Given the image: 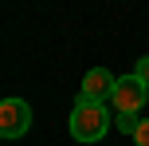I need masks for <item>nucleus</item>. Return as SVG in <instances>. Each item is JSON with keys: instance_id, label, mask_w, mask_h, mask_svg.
<instances>
[{"instance_id": "7", "label": "nucleus", "mask_w": 149, "mask_h": 146, "mask_svg": "<svg viewBox=\"0 0 149 146\" xmlns=\"http://www.w3.org/2000/svg\"><path fill=\"white\" fill-rule=\"evenodd\" d=\"M134 75H137V79H141V83L149 87V55H145V59H137V67H134Z\"/></svg>"}, {"instance_id": "4", "label": "nucleus", "mask_w": 149, "mask_h": 146, "mask_svg": "<svg viewBox=\"0 0 149 146\" xmlns=\"http://www.w3.org/2000/svg\"><path fill=\"white\" fill-rule=\"evenodd\" d=\"M114 87H118V79H114V75H110L106 67H90L86 75H82L79 99H86V103H110Z\"/></svg>"}, {"instance_id": "5", "label": "nucleus", "mask_w": 149, "mask_h": 146, "mask_svg": "<svg viewBox=\"0 0 149 146\" xmlns=\"http://www.w3.org/2000/svg\"><path fill=\"white\" fill-rule=\"evenodd\" d=\"M137 126H141L137 115H118V130H122V134H137Z\"/></svg>"}, {"instance_id": "3", "label": "nucleus", "mask_w": 149, "mask_h": 146, "mask_svg": "<svg viewBox=\"0 0 149 146\" xmlns=\"http://www.w3.org/2000/svg\"><path fill=\"white\" fill-rule=\"evenodd\" d=\"M31 130V107L24 99H4L0 103V134L4 138H24V134Z\"/></svg>"}, {"instance_id": "1", "label": "nucleus", "mask_w": 149, "mask_h": 146, "mask_svg": "<svg viewBox=\"0 0 149 146\" xmlns=\"http://www.w3.org/2000/svg\"><path fill=\"white\" fill-rule=\"evenodd\" d=\"M106 130H110V115H106L102 103H86V99L74 103V111H71V138L98 142Z\"/></svg>"}, {"instance_id": "2", "label": "nucleus", "mask_w": 149, "mask_h": 146, "mask_svg": "<svg viewBox=\"0 0 149 146\" xmlns=\"http://www.w3.org/2000/svg\"><path fill=\"white\" fill-rule=\"evenodd\" d=\"M145 103H149V87L137 75H122L118 87H114V95H110V107L118 111V115H137Z\"/></svg>"}, {"instance_id": "6", "label": "nucleus", "mask_w": 149, "mask_h": 146, "mask_svg": "<svg viewBox=\"0 0 149 146\" xmlns=\"http://www.w3.org/2000/svg\"><path fill=\"white\" fill-rule=\"evenodd\" d=\"M134 146H149V118H141V126L134 134Z\"/></svg>"}]
</instances>
